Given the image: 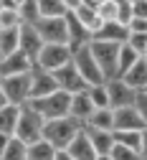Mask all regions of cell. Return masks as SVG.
Returning a JSON list of instances; mask_svg holds the SVG:
<instances>
[{"label":"cell","mask_w":147,"mask_h":160,"mask_svg":"<svg viewBox=\"0 0 147 160\" xmlns=\"http://www.w3.org/2000/svg\"><path fill=\"white\" fill-rule=\"evenodd\" d=\"M5 104H8V97L3 92V82H0V107H5Z\"/></svg>","instance_id":"cell-45"},{"label":"cell","mask_w":147,"mask_h":160,"mask_svg":"<svg viewBox=\"0 0 147 160\" xmlns=\"http://www.w3.org/2000/svg\"><path fill=\"white\" fill-rule=\"evenodd\" d=\"M112 3H117V5H122V3H130V0H112Z\"/></svg>","instance_id":"cell-47"},{"label":"cell","mask_w":147,"mask_h":160,"mask_svg":"<svg viewBox=\"0 0 147 160\" xmlns=\"http://www.w3.org/2000/svg\"><path fill=\"white\" fill-rule=\"evenodd\" d=\"M117 3H112V0H104V3L96 8V15L101 18V21L104 23H107V21H117Z\"/></svg>","instance_id":"cell-35"},{"label":"cell","mask_w":147,"mask_h":160,"mask_svg":"<svg viewBox=\"0 0 147 160\" xmlns=\"http://www.w3.org/2000/svg\"><path fill=\"white\" fill-rule=\"evenodd\" d=\"M135 107H137V112L142 114V119L147 122V89L137 92V97H135Z\"/></svg>","instance_id":"cell-37"},{"label":"cell","mask_w":147,"mask_h":160,"mask_svg":"<svg viewBox=\"0 0 147 160\" xmlns=\"http://www.w3.org/2000/svg\"><path fill=\"white\" fill-rule=\"evenodd\" d=\"M130 3H132V0H130Z\"/></svg>","instance_id":"cell-49"},{"label":"cell","mask_w":147,"mask_h":160,"mask_svg":"<svg viewBox=\"0 0 147 160\" xmlns=\"http://www.w3.org/2000/svg\"><path fill=\"white\" fill-rule=\"evenodd\" d=\"M28 104L43 114V119H56V117L69 114V107H71V94H69V92H64V89H56V92H51V94H46V97L28 99Z\"/></svg>","instance_id":"cell-3"},{"label":"cell","mask_w":147,"mask_h":160,"mask_svg":"<svg viewBox=\"0 0 147 160\" xmlns=\"http://www.w3.org/2000/svg\"><path fill=\"white\" fill-rule=\"evenodd\" d=\"M10 137H13V135H5V132H0V152L5 150V145L10 142Z\"/></svg>","instance_id":"cell-44"},{"label":"cell","mask_w":147,"mask_h":160,"mask_svg":"<svg viewBox=\"0 0 147 160\" xmlns=\"http://www.w3.org/2000/svg\"><path fill=\"white\" fill-rule=\"evenodd\" d=\"M114 142L127 145L142 155V130H114Z\"/></svg>","instance_id":"cell-25"},{"label":"cell","mask_w":147,"mask_h":160,"mask_svg":"<svg viewBox=\"0 0 147 160\" xmlns=\"http://www.w3.org/2000/svg\"><path fill=\"white\" fill-rule=\"evenodd\" d=\"M69 152H71V158L74 160H96L99 155H96V150H94V145H91V140L86 137V132H84V127H81V132L69 142V148H66Z\"/></svg>","instance_id":"cell-18"},{"label":"cell","mask_w":147,"mask_h":160,"mask_svg":"<svg viewBox=\"0 0 147 160\" xmlns=\"http://www.w3.org/2000/svg\"><path fill=\"white\" fill-rule=\"evenodd\" d=\"M84 132L91 140L96 155H109V150L114 145V132L112 130H99V127H91V125H84Z\"/></svg>","instance_id":"cell-17"},{"label":"cell","mask_w":147,"mask_h":160,"mask_svg":"<svg viewBox=\"0 0 147 160\" xmlns=\"http://www.w3.org/2000/svg\"><path fill=\"white\" fill-rule=\"evenodd\" d=\"M53 155H56V148L43 137L28 145V160H53Z\"/></svg>","instance_id":"cell-26"},{"label":"cell","mask_w":147,"mask_h":160,"mask_svg":"<svg viewBox=\"0 0 147 160\" xmlns=\"http://www.w3.org/2000/svg\"><path fill=\"white\" fill-rule=\"evenodd\" d=\"M132 18H135V13H132V3H122V5L117 8V21H119V23L127 26Z\"/></svg>","instance_id":"cell-36"},{"label":"cell","mask_w":147,"mask_h":160,"mask_svg":"<svg viewBox=\"0 0 147 160\" xmlns=\"http://www.w3.org/2000/svg\"><path fill=\"white\" fill-rule=\"evenodd\" d=\"M3 160H28V142H23L20 137L13 135L3 150Z\"/></svg>","instance_id":"cell-28"},{"label":"cell","mask_w":147,"mask_h":160,"mask_svg":"<svg viewBox=\"0 0 147 160\" xmlns=\"http://www.w3.org/2000/svg\"><path fill=\"white\" fill-rule=\"evenodd\" d=\"M84 125H91L99 130H114V109L112 107H96Z\"/></svg>","instance_id":"cell-22"},{"label":"cell","mask_w":147,"mask_h":160,"mask_svg":"<svg viewBox=\"0 0 147 160\" xmlns=\"http://www.w3.org/2000/svg\"><path fill=\"white\" fill-rule=\"evenodd\" d=\"M96 160H112V158H109V155H99Z\"/></svg>","instance_id":"cell-46"},{"label":"cell","mask_w":147,"mask_h":160,"mask_svg":"<svg viewBox=\"0 0 147 160\" xmlns=\"http://www.w3.org/2000/svg\"><path fill=\"white\" fill-rule=\"evenodd\" d=\"M26 3V0H0V5H3V8H20V5H23Z\"/></svg>","instance_id":"cell-40"},{"label":"cell","mask_w":147,"mask_h":160,"mask_svg":"<svg viewBox=\"0 0 147 160\" xmlns=\"http://www.w3.org/2000/svg\"><path fill=\"white\" fill-rule=\"evenodd\" d=\"M127 26L119 23V21H107V23H101L96 28V33L91 38H96V41H114V43H124L127 41Z\"/></svg>","instance_id":"cell-19"},{"label":"cell","mask_w":147,"mask_h":160,"mask_svg":"<svg viewBox=\"0 0 147 160\" xmlns=\"http://www.w3.org/2000/svg\"><path fill=\"white\" fill-rule=\"evenodd\" d=\"M20 43V26L18 28H0V58L18 51Z\"/></svg>","instance_id":"cell-23"},{"label":"cell","mask_w":147,"mask_h":160,"mask_svg":"<svg viewBox=\"0 0 147 160\" xmlns=\"http://www.w3.org/2000/svg\"><path fill=\"white\" fill-rule=\"evenodd\" d=\"M127 43L140 56H147V33H127Z\"/></svg>","instance_id":"cell-34"},{"label":"cell","mask_w":147,"mask_h":160,"mask_svg":"<svg viewBox=\"0 0 147 160\" xmlns=\"http://www.w3.org/2000/svg\"><path fill=\"white\" fill-rule=\"evenodd\" d=\"M56 79H53V71H46L41 66H33L31 69V99H38V97H46L51 92H56Z\"/></svg>","instance_id":"cell-12"},{"label":"cell","mask_w":147,"mask_h":160,"mask_svg":"<svg viewBox=\"0 0 147 160\" xmlns=\"http://www.w3.org/2000/svg\"><path fill=\"white\" fill-rule=\"evenodd\" d=\"M43 125L46 119L38 109H33L28 102L20 104V114H18V125H15V137H20L23 142H36L43 137Z\"/></svg>","instance_id":"cell-2"},{"label":"cell","mask_w":147,"mask_h":160,"mask_svg":"<svg viewBox=\"0 0 147 160\" xmlns=\"http://www.w3.org/2000/svg\"><path fill=\"white\" fill-rule=\"evenodd\" d=\"M71 61L76 64V69L81 71L84 82H86L89 87H91V84H104V82H107V76H104V71L99 69V64H96V58H94V53H91L89 46H84V48L74 51Z\"/></svg>","instance_id":"cell-5"},{"label":"cell","mask_w":147,"mask_h":160,"mask_svg":"<svg viewBox=\"0 0 147 160\" xmlns=\"http://www.w3.org/2000/svg\"><path fill=\"white\" fill-rule=\"evenodd\" d=\"M81 127L84 125L79 122V119H74L71 114L56 117V119H46V125H43V140H48L56 150H66L69 142L81 132Z\"/></svg>","instance_id":"cell-1"},{"label":"cell","mask_w":147,"mask_h":160,"mask_svg":"<svg viewBox=\"0 0 147 160\" xmlns=\"http://www.w3.org/2000/svg\"><path fill=\"white\" fill-rule=\"evenodd\" d=\"M3 92L10 104H26L31 99V71L28 74H13V76H0Z\"/></svg>","instance_id":"cell-7"},{"label":"cell","mask_w":147,"mask_h":160,"mask_svg":"<svg viewBox=\"0 0 147 160\" xmlns=\"http://www.w3.org/2000/svg\"><path fill=\"white\" fill-rule=\"evenodd\" d=\"M36 64L31 61V58L23 53V51H13L8 56L0 58V76H13V74H28Z\"/></svg>","instance_id":"cell-14"},{"label":"cell","mask_w":147,"mask_h":160,"mask_svg":"<svg viewBox=\"0 0 147 160\" xmlns=\"http://www.w3.org/2000/svg\"><path fill=\"white\" fill-rule=\"evenodd\" d=\"M36 28L43 38V43H69V26L66 15L61 18H38Z\"/></svg>","instance_id":"cell-8"},{"label":"cell","mask_w":147,"mask_h":160,"mask_svg":"<svg viewBox=\"0 0 147 160\" xmlns=\"http://www.w3.org/2000/svg\"><path fill=\"white\" fill-rule=\"evenodd\" d=\"M127 31L130 33H147V18H132L127 23Z\"/></svg>","instance_id":"cell-38"},{"label":"cell","mask_w":147,"mask_h":160,"mask_svg":"<svg viewBox=\"0 0 147 160\" xmlns=\"http://www.w3.org/2000/svg\"><path fill=\"white\" fill-rule=\"evenodd\" d=\"M18 114H20V104H5L0 107V132L5 135H15V125H18Z\"/></svg>","instance_id":"cell-21"},{"label":"cell","mask_w":147,"mask_h":160,"mask_svg":"<svg viewBox=\"0 0 147 160\" xmlns=\"http://www.w3.org/2000/svg\"><path fill=\"white\" fill-rule=\"evenodd\" d=\"M109 158H112V160H142V155H140L137 150H132V148H127V145H119V142L112 145Z\"/></svg>","instance_id":"cell-31"},{"label":"cell","mask_w":147,"mask_h":160,"mask_svg":"<svg viewBox=\"0 0 147 160\" xmlns=\"http://www.w3.org/2000/svg\"><path fill=\"white\" fill-rule=\"evenodd\" d=\"M66 26H69V48H71V53L79 51V48H84V46H89L91 31L84 23H79V18L74 13H66Z\"/></svg>","instance_id":"cell-15"},{"label":"cell","mask_w":147,"mask_h":160,"mask_svg":"<svg viewBox=\"0 0 147 160\" xmlns=\"http://www.w3.org/2000/svg\"><path fill=\"white\" fill-rule=\"evenodd\" d=\"M122 79L127 82L135 92H142L147 87V56H140L137 61L132 64V69H127L122 74Z\"/></svg>","instance_id":"cell-20"},{"label":"cell","mask_w":147,"mask_h":160,"mask_svg":"<svg viewBox=\"0 0 147 160\" xmlns=\"http://www.w3.org/2000/svg\"><path fill=\"white\" fill-rule=\"evenodd\" d=\"M20 23V13L15 8H3L0 5V28H18Z\"/></svg>","instance_id":"cell-33"},{"label":"cell","mask_w":147,"mask_h":160,"mask_svg":"<svg viewBox=\"0 0 147 160\" xmlns=\"http://www.w3.org/2000/svg\"><path fill=\"white\" fill-rule=\"evenodd\" d=\"M145 127H147V122L142 119V114L137 112L135 104L117 107L114 109V130H145Z\"/></svg>","instance_id":"cell-13"},{"label":"cell","mask_w":147,"mask_h":160,"mask_svg":"<svg viewBox=\"0 0 147 160\" xmlns=\"http://www.w3.org/2000/svg\"><path fill=\"white\" fill-rule=\"evenodd\" d=\"M132 13L135 18H147V0H132Z\"/></svg>","instance_id":"cell-39"},{"label":"cell","mask_w":147,"mask_h":160,"mask_svg":"<svg viewBox=\"0 0 147 160\" xmlns=\"http://www.w3.org/2000/svg\"><path fill=\"white\" fill-rule=\"evenodd\" d=\"M71 48L69 43H43V48H41L38 58H36V66L46 69V71H56L58 66H64L71 61Z\"/></svg>","instance_id":"cell-6"},{"label":"cell","mask_w":147,"mask_h":160,"mask_svg":"<svg viewBox=\"0 0 147 160\" xmlns=\"http://www.w3.org/2000/svg\"><path fill=\"white\" fill-rule=\"evenodd\" d=\"M71 13L79 18V23H84V26H86V28L91 31V36H94V33H96V28L104 23L101 18L96 15V8H89V5H84V3H81L76 10H71Z\"/></svg>","instance_id":"cell-24"},{"label":"cell","mask_w":147,"mask_h":160,"mask_svg":"<svg viewBox=\"0 0 147 160\" xmlns=\"http://www.w3.org/2000/svg\"><path fill=\"white\" fill-rule=\"evenodd\" d=\"M140 58V53L124 41V43H119V56H117V76H122L127 69H132V64Z\"/></svg>","instance_id":"cell-27"},{"label":"cell","mask_w":147,"mask_h":160,"mask_svg":"<svg viewBox=\"0 0 147 160\" xmlns=\"http://www.w3.org/2000/svg\"><path fill=\"white\" fill-rule=\"evenodd\" d=\"M0 160H3V152H0Z\"/></svg>","instance_id":"cell-48"},{"label":"cell","mask_w":147,"mask_h":160,"mask_svg":"<svg viewBox=\"0 0 147 160\" xmlns=\"http://www.w3.org/2000/svg\"><path fill=\"white\" fill-rule=\"evenodd\" d=\"M18 13H20V21H23V23H36L38 18H41V13H38V0H26V3L18 8Z\"/></svg>","instance_id":"cell-32"},{"label":"cell","mask_w":147,"mask_h":160,"mask_svg":"<svg viewBox=\"0 0 147 160\" xmlns=\"http://www.w3.org/2000/svg\"><path fill=\"white\" fill-rule=\"evenodd\" d=\"M145 89H147V87H145Z\"/></svg>","instance_id":"cell-50"},{"label":"cell","mask_w":147,"mask_h":160,"mask_svg":"<svg viewBox=\"0 0 147 160\" xmlns=\"http://www.w3.org/2000/svg\"><path fill=\"white\" fill-rule=\"evenodd\" d=\"M38 13H41V18H61L69 10L61 0H38Z\"/></svg>","instance_id":"cell-29"},{"label":"cell","mask_w":147,"mask_h":160,"mask_svg":"<svg viewBox=\"0 0 147 160\" xmlns=\"http://www.w3.org/2000/svg\"><path fill=\"white\" fill-rule=\"evenodd\" d=\"M89 48L96 58V64L99 69L104 71V76L112 79L117 76V56H119V43L114 41H96V38H91L89 41Z\"/></svg>","instance_id":"cell-4"},{"label":"cell","mask_w":147,"mask_h":160,"mask_svg":"<svg viewBox=\"0 0 147 160\" xmlns=\"http://www.w3.org/2000/svg\"><path fill=\"white\" fill-rule=\"evenodd\" d=\"M18 48L36 64L41 48H43V38H41L36 23H20V43H18Z\"/></svg>","instance_id":"cell-11"},{"label":"cell","mask_w":147,"mask_h":160,"mask_svg":"<svg viewBox=\"0 0 147 160\" xmlns=\"http://www.w3.org/2000/svg\"><path fill=\"white\" fill-rule=\"evenodd\" d=\"M94 109H96V107H94V102H91V97H89V92H86V89L71 94V107H69V114H71L74 119H79L81 125L91 117V112H94Z\"/></svg>","instance_id":"cell-16"},{"label":"cell","mask_w":147,"mask_h":160,"mask_svg":"<svg viewBox=\"0 0 147 160\" xmlns=\"http://www.w3.org/2000/svg\"><path fill=\"white\" fill-rule=\"evenodd\" d=\"M61 3H64V5H66V10L71 13V10H76V8L84 3V0H61Z\"/></svg>","instance_id":"cell-41"},{"label":"cell","mask_w":147,"mask_h":160,"mask_svg":"<svg viewBox=\"0 0 147 160\" xmlns=\"http://www.w3.org/2000/svg\"><path fill=\"white\" fill-rule=\"evenodd\" d=\"M142 160H147V127L142 130Z\"/></svg>","instance_id":"cell-43"},{"label":"cell","mask_w":147,"mask_h":160,"mask_svg":"<svg viewBox=\"0 0 147 160\" xmlns=\"http://www.w3.org/2000/svg\"><path fill=\"white\" fill-rule=\"evenodd\" d=\"M107 92H109V107H112V109L135 104V97H137V92H135L127 82H124L122 76L107 79Z\"/></svg>","instance_id":"cell-10"},{"label":"cell","mask_w":147,"mask_h":160,"mask_svg":"<svg viewBox=\"0 0 147 160\" xmlns=\"http://www.w3.org/2000/svg\"><path fill=\"white\" fill-rule=\"evenodd\" d=\"M53 160H74V158H71V152H69V150H56Z\"/></svg>","instance_id":"cell-42"},{"label":"cell","mask_w":147,"mask_h":160,"mask_svg":"<svg viewBox=\"0 0 147 160\" xmlns=\"http://www.w3.org/2000/svg\"><path fill=\"white\" fill-rule=\"evenodd\" d=\"M86 92H89V97H91L94 107H109V92H107V82H104V84H91V87H86Z\"/></svg>","instance_id":"cell-30"},{"label":"cell","mask_w":147,"mask_h":160,"mask_svg":"<svg viewBox=\"0 0 147 160\" xmlns=\"http://www.w3.org/2000/svg\"><path fill=\"white\" fill-rule=\"evenodd\" d=\"M53 79H56V87L64 89V92H69V94L84 92V89L89 87L86 82H84V76H81V71L76 69L74 61H69V64H64V66H58V69L53 71Z\"/></svg>","instance_id":"cell-9"}]
</instances>
